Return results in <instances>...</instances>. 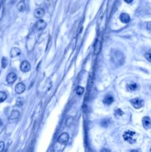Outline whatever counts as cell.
Wrapping results in <instances>:
<instances>
[{
    "label": "cell",
    "mask_w": 151,
    "mask_h": 152,
    "mask_svg": "<svg viewBox=\"0 0 151 152\" xmlns=\"http://www.w3.org/2000/svg\"><path fill=\"white\" fill-rule=\"evenodd\" d=\"M123 138L125 141H127L129 143H134L136 141L137 138V134L136 132L132 131H127L124 133Z\"/></svg>",
    "instance_id": "6da1fadb"
},
{
    "label": "cell",
    "mask_w": 151,
    "mask_h": 152,
    "mask_svg": "<svg viewBox=\"0 0 151 152\" xmlns=\"http://www.w3.org/2000/svg\"><path fill=\"white\" fill-rule=\"evenodd\" d=\"M130 103L133 105V106L136 108V109H138V108H141V107L144 106V102L143 100L141 99H139V98H135V99H133L130 100Z\"/></svg>",
    "instance_id": "7a4b0ae2"
},
{
    "label": "cell",
    "mask_w": 151,
    "mask_h": 152,
    "mask_svg": "<svg viewBox=\"0 0 151 152\" xmlns=\"http://www.w3.org/2000/svg\"><path fill=\"white\" fill-rule=\"evenodd\" d=\"M119 53H120V51H119L115 52V53H114V55H113V60H114V63H115L121 65H122V64L124 63V55H122L121 57H119Z\"/></svg>",
    "instance_id": "3957f363"
},
{
    "label": "cell",
    "mask_w": 151,
    "mask_h": 152,
    "mask_svg": "<svg viewBox=\"0 0 151 152\" xmlns=\"http://www.w3.org/2000/svg\"><path fill=\"white\" fill-rule=\"evenodd\" d=\"M102 43L99 39H96L95 43H94V47H93V53L94 55H98L102 51Z\"/></svg>",
    "instance_id": "277c9868"
},
{
    "label": "cell",
    "mask_w": 151,
    "mask_h": 152,
    "mask_svg": "<svg viewBox=\"0 0 151 152\" xmlns=\"http://www.w3.org/2000/svg\"><path fill=\"white\" fill-rule=\"evenodd\" d=\"M47 27V23L42 20V19H39L36 22V23L35 24V27L37 31H42L44 30L45 27Z\"/></svg>",
    "instance_id": "5b68a950"
},
{
    "label": "cell",
    "mask_w": 151,
    "mask_h": 152,
    "mask_svg": "<svg viewBox=\"0 0 151 152\" xmlns=\"http://www.w3.org/2000/svg\"><path fill=\"white\" fill-rule=\"evenodd\" d=\"M30 64L28 63V61H23L20 65V69L22 72H28L30 70Z\"/></svg>",
    "instance_id": "8992f818"
},
{
    "label": "cell",
    "mask_w": 151,
    "mask_h": 152,
    "mask_svg": "<svg viewBox=\"0 0 151 152\" xmlns=\"http://www.w3.org/2000/svg\"><path fill=\"white\" fill-rule=\"evenodd\" d=\"M68 134H67V133H62V134L59 136V139H58V142H59V143H61V144H66V143L68 142Z\"/></svg>",
    "instance_id": "52a82bcc"
},
{
    "label": "cell",
    "mask_w": 151,
    "mask_h": 152,
    "mask_svg": "<svg viewBox=\"0 0 151 152\" xmlns=\"http://www.w3.org/2000/svg\"><path fill=\"white\" fill-rule=\"evenodd\" d=\"M25 90V85L22 82L18 83V84L16 85V87H15V91H16V93L18 94H22Z\"/></svg>",
    "instance_id": "ba28073f"
},
{
    "label": "cell",
    "mask_w": 151,
    "mask_h": 152,
    "mask_svg": "<svg viewBox=\"0 0 151 152\" xmlns=\"http://www.w3.org/2000/svg\"><path fill=\"white\" fill-rule=\"evenodd\" d=\"M16 79H17V76L15 73H10L6 77V81L8 82V83L12 84L16 80Z\"/></svg>",
    "instance_id": "9c48e42d"
},
{
    "label": "cell",
    "mask_w": 151,
    "mask_h": 152,
    "mask_svg": "<svg viewBox=\"0 0 151 152\" xmlns=\"http://www.w3.org/2000/svg\"><path fill=\"white\" fill-rule=\"evenodd\" d=\"M142 124L143 126L144 127V128L146 129H149L151 128V119L150 117L148 116H144L142 119Z\"/></svg>",
    "instance_id": "30bf717a"
},
{
    "label": "cell",
    "mask_w": 151,
    "mask_h": 152,
    "mask_svg": "<svg viewBox=\"0 0 151 152\" xmlns=\"http://www.w3.org/2000/svg\"><path fill=\"white\" fill-rule=\"evenodd\" d=\"M44 15V11L42 8H37L34 11V16L36 19H41Z\"/></svg>",
    "instance_id": "8fae6325"
},
{
    "label": "cell",
    "mask_w": 151,
    "mask_h": 152,
    "mask_svg": "<svg viewBox=\"0 0 151 152\" xmlns=\"http://www.w3.org/2000/svg\"><path fill=\"white\" fill-rule=\"evenodd\" d=\"M120 20L123 22V23H128L130 20V16L129 14L126 13H122L120 15Z\"/></svg>",
    "instance_id": "7c38bea8"
},
{
    "label": "cell",
    "mask_w": 151,
    "mask_h": 152,
    "mask_svg": "<svg viewBox=\"0 0 151 152\" xmlns=\"http://www.w3.org/2000/svg\"><path fill=\"white\" fill-rule=\"evenodd\" d=\"M11 57H16L21 54V51L18 48H13L11 51Z\"/></svg>",
    "instance_id": "4fadbf2b"
},
{
    "label": "cell",
    "mask_w": 151,
    "mask_h": 152,
    "mask_svg": "<svg viewBox=\"0 0 151 152\" xmlns=\"http://www.w3.org/2000/svg\"><path fill=\"white\" fill-rule=\"evenodd\" d=\"M113 101H114V99H113V97L112 96H110V95H106L105 97V99H104V100H103V102H104L105 104L109 105H110Z\"/></svg>",
    "instance_id": "5bb4252c"
},
{
    "label": "cell",
    "mask_w": 151,
    "mask_h": 152,
    "mask_svg": "<svg viewBox=\"0 0 151 152\" xmlns=\"http://www.w3.org/2000/svg\"><path fill=\"white\" fill-rule=\"evenodd\" d=\"M17 9L20 11V12H24L26 9V6H25V4L23 1L22 2H19L17 5Z\"/></svg>",
    "instance_id": "9a60e30c"
},
{
    "label": "cell",
    "mask_w": 151,
    "mask_h": 152,
    "mask_svg": "<svg viewBox=\"0 0 151 152\" xmlns=\"http://www.w3.org/2000/svg\"><path fill=\"white\" fill-rule=\"evenodd\" d=\"M138 88V85L136 83H131L127 85V90L130 91H134Z\"/></svg>",
    "instance_id": "2e32d148"
},
{
    "label": "cell",
    "mask_w": 151,
    "mask_h": 152,
    "mask_svg": "<svg viewBox=\"0 0 151 152\" xmlns=\"http://www.w3.org/2000/svg\"><path fill=\"white\" fill-rule=\"evenodd\" d=\"M19 111H13L12 113L11 114V116H10V119H15L16 118H18L19 116Z\"/></svg>",
    "instance_id": "e0dca14e"
},
{
    "label": "cell",
    "mask_w": 151,
    "mask_h": 152,
    "mask_svg": "<svg viewBox=\"0 0 151 152\" xmlns=\"http://www.w3.org/2000/svg\"><path fill=\"white\" fill-rule=\"evenodd\" d=\"M76 92L77 95L81 96V95H82L83 94H84V88L83 87H81V86H78L76 88Z\"/></svg>",
    "instance_id": "ac0fdd59"
},
{
    "label": "cell",
    "mask_w": 151,
    "mask_h": 152,
    "mask_svg": "<svg viewBox=\"0 0 151 152\" xmlns=\"http://www.w3.org/2000/svg\"><path fill=\"white\" fill-rule=\"evenodd\" d=\"M7 99V94L4 91H0V102H4Z\"/></svg>",
    "instance_id": "d6986e66"
},
{
    "label": "cell",
    "mask_w": 151,
    "mask_h": 152,
    "mask_svg": "<svg viewBox=\"0 0 151 152\" xmlns=\"http://www.w3.org/2000/svg\"><path fill=\"white\" fill-rule=\"evenodd\" d=\"M23 104H24L23 98H21V97L17 98V100H16V105H17L18 107H21V106H22Z\"/></svg>",
    "instance_id": "ffe728a7"
},
{
    "label": "cell",
    "mask_w": 151,
    "mask_h": 152,
    "mask_svg": "<svg viewBox=\"0 0 151 152\" xmlns=\"http://www.w3.org/2000/svg\"><path fill=\"white\" fill-rule=\"evenodd\" d=\"M8 63V59L6 57H3L2 59V68H5L7 67Z\"/></svg>",
    "instance_id": "44dd1931"
},
{
    "label": "cell",
    "mask_w": 151,
    "mask_h": 152,
    "mask_svg": "<svg viewBox=\"0 0 151 152\" xmlns=\"http://www.w3.org/2000/svg\"><path fill=\"white\" fill-rule=\"evenodd\" d=\"M144 56H145V58L147 59V60H148L149 62H150L151 63V53H145Z\"/></svg>",
    "instance_id": "7402d4cb"
},
{
    "label": "cell",
    "mask_w": 151,
    "mask_h": 152,
    "mask_svg": "<svg viewBox=\"0 0 151 152\" xmlns=\"http://www.w3.org/2000/svg\"><path fill=\"white\" fill-rule=\"evenodd\" d=\"M123 114V111H122L121 109H117V110H116V112H115V114H116V115H117V116H122Z\"/></svg>",
    "instance_id": "603a6c76"
},
{
    "label": "cell",
    "mask_w": 151,
    "mask_h": 152,
    "mask_svg": "<svg viewBox=\"0 0 151 152\" xmlns=\"http://www.w3.org/2000/svg\"><path fill=\"white\" fill-rule=\"evenodd\" d=\"M4 148H5V143H4L3 141H1L0 142V152L3 151Z\"/></svg>",
    "instance_id": "cb8c5ba5"
},
{
    "label": "cell",
    "mask_w": 151,
    "mask_h": 152,
    "mask_svg": "<svg viewBox=\"0 0 151 152\" xmlns=\"http://www.w3.org/2000/svg\"><path fill=\"white\" fill-rule=\"evenodd\" d=\"M147 29H148V30H151V22H150L147 23Z\"/></svg>",
    "instance_id": "d4e9b609"
},
{
    "label": "cell",
    "mask_w": 151,
    "mask_h": 152,
    "mask_svg": "<svg viewBox=\"0 0 151 152\" xmlns=\"http://www.w3.org/2000/svg\"><path fill=\"white\" fill-rule=\"evenodd\" d=\"M133 1V0H124V2H127V3H128V4L131 3Z\"/></svg>",
    "instance_id": "484cf974"
},
{
    "label": "cell",
    "mask_w": 151,
    "mask_h": 152,
    "mask_svg": "<svg viewBox=\"0 0 151 152\" xmlns=\"http://www.w3.org/2000/svg\"><path fill=\"white\" fill-rule=\"evenodd\" d=\"M2 120L0 119V126H2Z\"/></svg>",
    "instance_id": "4316f807"
},
{
    "label": "cell",
    "mask_w": 151,
    "mask_h": 152,
    "mask_svg": "<svg viewBox=\"0 0 151 152\" xmlns=\"http://www.w3.org/2000/svg\"><path fill=\"white\" fill-rule=\"evenodd\" d=\"M150 151H151V149H150Z\"/></svg>",
    "instance_id": "83f0119b"
}]
</instances>
